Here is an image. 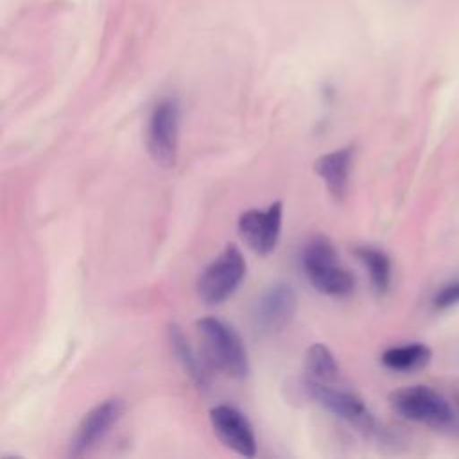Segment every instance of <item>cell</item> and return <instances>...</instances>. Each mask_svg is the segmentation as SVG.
<instances>
[{
    "label": "cell",
    "mask_w": 459,
    "mask_h": 459,
    "mask_svg": "<svg viewBox=\"0 0 459 459\" xmlns=\"http://www.w3.org/2000/svg\"><path fill=\"white\" fill-rule=\"evenodd\" d=\"M122 412H124V400L118 396H111L97 403L81 420L70 441L68 454L72 457H82L91 448H95L109 432V429L120 420Z\"/></svg>",
    "instance_id": "7"
},
{
    "label": "cell",
    "mask_w": 459,
    "mask_h": 459,
    "mask_svg": "<svg viewBox=\"0 0 459 459\" xmlns=\"http://www.w3.org/2000/svg\"><path fill=\"white\" fill-rule=\"evenodd\" d=\"M432 359V350L425 342H403L387 348L380 360L387 369L411 373L425 368Z\"/></svg>",
    "instance_id": "12"
},
{
    "label": "cell",
    "mask_w": 459,
    "mask_h": 459,
    "mask_svg": "<svg viewBox=\"0 0 459 459\" xmlns=\"http://www.w3.org/2000/svg\"><path fill=\"white\" fill-rule=\"evenodd\" d=\"M389 403L403 420L434 430H450L457 425L455 405L430 385L416 384L400 387L391 393Z\"/></svg>",
    "instance_id": "1"
},
{
    "label": "cell",
    "mask_w": 459,
    "mask_h": 459,
    "mask_svg": "<svg viewBox=\"0 0 459 459\" xmlns=\"http://www.w3.org/2000/svg\"><path fill=\"white\" fill-rule=\"evenodd\" d=\"M197 335L208 362L231 378L249 373L247 351L238 333L217 317H203L195 323Z\"/></svg>",
    "instance_id": "3"
},
{
    "label": "cell",
    "mask_w": 459,
    "mask_h": 459,
    "mask_svg": "<svg viewBox=\"0 0 459 459\" xmlns=\"http://www.w3.org/2000/svg\"><path fill=\"white\" fill-rule=\"evenodd\" d=\"M459 305V278L443 281L430 298V307L436 312L450 310Z\"/></svg>",
    "instance_id": "16"
},
{
    "label": "cell",
    "mask_w": 459,
    "mask_h": 459,
    "mask_svg": "<svg viewBox=\"0 0 459 459\" xmlns=\"http://www.w3.org/2000/svg\"><path fill=\"white\" fill-rule=\"evenodd\" d=\"M210 423L215 436L230 450L244 457L256 455V437L247 418L231 405H217L210 411Z\"/></svg>",
    "instance_id": "9"
},
{
    "label": "cell",
    "mask_w": 459,
    "mask_h": 459,
    "mask_svg": "<svg viewBox=\"0 0 459 459\" xmlns=\"http://www.w3.org/2000/svg\"><path fill=\"white\" fill-rule=\"evenodd\" d=\"M303 271L310 285L321 294L346 298L355 290V276L341 265L335 246L326 237H314L301 255Z\"/></svg>",
    "instance_id": "2"
},
{
    "label": "cell",
    "mask_w": 459,
    "mask_h": 459,
    "mask_svg": "<svg viewBox=\"0 0 459 459\" xmlns=\"http://www.w3.org/2000/svg\"><path fill=\"white\" fill-rule=\"evenodd\" d=\"M246 276V260L235 244H228L197 280V294L206 305L226 301Z\"/></svg>",
    "instance_id": "4"
},
{
    "label": "cell",
    "mask_w": 459,
    "mask_h": 459,
    "mask_svg": "<svg viewBox=\"0 0 459 459\" xmlns=\"http://www.w3.org/2000/svg\"><path fill=\"white\" fill-rule=\"evenodd\" d=\"M454 405H455V411L459 412V385L454 391Z\"/></svg>",
    "instance_id": "17"
},
{
    "label": "cell",
    "mask_w": 459,
    "mask_h": 459,
    "mask_svg": "<svg viewBox=\"0 0 459 459\" xmlns=\"http://www.w3.org/2000/svg\"><path fill=\"white\" fill-rule=\"evenodd\" d=\"M179 104L172 97L160 99L147 124V149L151 158L161 167H172L178 156Z\"/></svg>",
    "instance_id": "5"
},
{
    "label": "cell",
    "mask_w": 459,
    "mask_h": 459,
    "mask_svg": "<svg viewBox=\"0 0 459 459\" xmlns=\"http://www.w3.org/2000/svg\"><path fill=\"white\" fill-rule=\"evenodd\" d=\"M281 201H274L265 210H247L238 217V235L255 253L269 255L278 244L281 233Z\"/></svg>",
    "instance_id": "8"
},
{
    "label": "cell",
    "mask_w": 459,
    "mask_h": 459,
    "mask_svg": "<svg viewBox=\"0 0 459 459\" xmlns=\"http://www.w3.org/2000/svg\"><path fill=\"white\" fill-rule=\"evenodd\" d=\"M355 255L362 262L364 269L368 271L373 289L378 294L387 292L393 280V265L387 253L373 246H359L355 247Z\"/></svg>",
    "instance_id": "14"
},
{
    "label": "cell",
    "mask_w": 459,
    "mask_h": 459,
    "mask_svg": "<svg viewBox=\"0 0 459 459\" xmlns=\"http://www.w3.org/2000/svg\"><path fill=\"white\" fill-rule=\"evenodd\" d=\"M305 389L325 409L337 414L341 420L348 421L360 432H364V434L378 432V425H377L373 412L368 409V405L357 393H353L346 387H341L339 384L326 385V384L305 382Z\"/></svg>",
    "instance_id": "6"
},
{
    "label": "cell",
    "mask_w": 459,
    "mask_h": 459,
    "mask_svg": "<svg viewBox=\"0 0 459 459\" xmlns=\"http://www.w3.org/2000/svg\"><path fill=\"white\" fill-rule=\"evenodd\" d=\"M296 305V292L289 283L271 285L256 303V328L264 333L283 330L294 317Z\"/></svg>",
    "instance_id": "10"
},
{
    "label": "cell",
    "mask_w": 459,
    "mask_h": 459,
    "mask_svg": "<svg viewBox=\"0 0 459 459\" xmlns=\"http://www.w3.org/2000/svg\"><path fill=\"white\" fill-rule=\"evenodd\" d=\"M305 382L339 384V366L333 353L321 342L312 344L305 353Z\"/></svg>",
    "instance_id": "13"
},
{
    "label": "cell",
    "mask_w": 459,
    "mask_h": 459,
    "mask_svg": "<svg viewBox=\"0 0 459 459\" xmlns=\"http://www.w3.org/2000/svg\"><path fill=\"white\" fill-rule=\"evenodd\" d=\"M353 152H355V147L348 145L319 156L314 165L316 174L325 181L330 195L337 201L344 199L348 192Z\"/></svg>",
    "instance_id": "11"
},
{
    "label": "cell",
    "mask_w": 459,
    "mask_h": 459,
    "mask_svg": "<svg viewBox=\"0 0 459 459\" xmlns=\"http://www.w3.org/2000/svg\"><path fill=\"white\" fill-rule=\"evenodd\" d=\"M169 341H170V348H172L174 355L178 357L179 364L183 366V369L199 385V389H204L208 385V377L204 373V368L178 325L169 326Z\"/></svg>",
    "instance_id": "15"
}]
</instances>
